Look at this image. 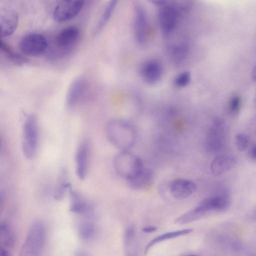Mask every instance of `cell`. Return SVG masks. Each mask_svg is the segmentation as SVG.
I'll return each instance as SVG.
<instances>
[{
    "label": "cell",
    "mask_w": 256,
    "mask_h": 256,
    "mask_svg": "<svg viewBox=\"0 0 256 256\" xmlns=\"http://www.w3.org/2000/svg\"><path fill=\"white\" fill-rule=\"evenodd\" d=\"M230 200L225 196H216L202 200L196 206L182 214L175 220V223L186 224L196 220L207 213L220 211L228 208Z\"/></svg>",
    "instance_id": "2"
},
{
    "label": "cell",
    "mask_w": 256,
    "mask_h": 256,
    "mask_svg": "<svg viewBox=\"0 0 256 256\" xmlns=\"http://www.w3.org/2000/svg\"><path fill=\"white\" fill-rule=\"evenodd\" d=\"M241 106V100L239 96H234L232 97L229 104L230 110L233 113H236L240 110Z\"/></svg>",
    "instance_id": "30"
},
{
    "label": "cell",
    "mask_w": 256,
    "mask_h": 256,
    "mask_svg": "<svg viewBox=\"0 0 256 256\" xmlns=\"http://www.w3.org/2000/svg\"><path fill=\"white\" fill-rule=\"evenodd\" d=\"M235 143L238 150L244 151L249 144V138L245 134H238L235 136Z\"/></svg>",
    "instance_id": "29"
},
{
    "label": "cell",
    "mask_w": 256,
    "mask_h": 256,
    "mask_svg": "<svg viewBox=\"0 0 256 256\" xmlns=\"http://www.w3.org/2000/svg\"><path fill=\"white\" fill-rule=\"evenodd\" d=\"M18 22L17 12L10 8H0V36L6 37L12 34L16 29Z\"/></svg>",
    "instance_id": "12"
},
{
    "label": "cell",
    "mask_w": 256,
    "mask_h": 256,
    "mask_svg": "<svg viewBox=\"0 0 256 256\" xmlns=\"http://www.w3.org/2000/svg\"><path fill=\"white\" fill-rule=\"evenodd\" d=\"M46 227L40 219L34 220L30 225L19 252V256H40L45 244Z\"/></svg>",
    "instance_id": "3"
},
{
    "label": "cell",
    "mask_w": 256,
    "mask_h": 256,
    "mask_svg": "<svg viewBox=\"0 0 256 256\" xmlns=\"http://www.w3.org/2000/svg\"><path fill=\"white\" fill-rule=\"evenodd\" d=\"M38 143V127L36 118L33 114L26 116L22 126V150L28 159L36 155Z\"/></svg>",
    "instance_id": "4"
},
{
    "label": "cell",
    "mask_w": 256,
    "mask_h": 256,
    "mask_svg": "<svg viewBox=\"0 0 256 256\" xmlns=\"http://www.w3.org/2000/svg\"><path fill=\"white\" fill-rule=\"evenodd\" d=\"M236 162L235 158L230 156H218L212 160L210 170L214 175L220 176L230 170Z\"/></svg>",
    "instance_id": "19"
},
{
    "label": "cell",
    "mask_w": 256,
    "mask_h": 256,
    "mask_svg": "<svg viewBox=\"0 0 256 256\" xmlns=\"http://www.w3.org/2000/svg\"><path fill=\"white\" fill-rule=\"evenodd\" d=\"M140 72L142 79L146 84H154L162 78V67L159 61L150 60L144 64Z\"/></svg>",
    "instance_id": "15"
},
{
    "label": "cell",
    "mask_w": 256,
    "mask_h": 256,
    "mask_svg": "<svg viewBox=\"0 0 256 256\" xmlns=\"http://www.w3.org/2000/svg\"><path fill=\"white\" fill-rule=\"evenodd\" d=\"M190 74L188 72H182L178 74L174 80V84L178 88L187 86L190 82Z\"/></svg>",
    "instance_id": "28"
},
{
    "label": "cell",
    "mask_w": 256,
    "mask_h": 256,
    "mask_svg": "<svg viewBox=\"0 0 256 256\" xmlns=\"http://www.w3.org/2000/svg\"><path fill=\"white\" fill-rule=\"evenodd\" d=\"M136 231L134 226H129L124 234V249L125 256H138V243Z\"/></svg>",
    "instance_id": "21"
},
{
    "label": "cell",
    "mask_w": 256,
    "mask_h": 256,
    "mask_svg": "<svg viewBox=\"0 0 256 256\" xmlns=\"http://www.w3.org/2000/svg\"><path fill=\"white\" fill-rule=\"evenodd\" d=\"M114 167L122 178L130 179L144 167L142 160L128 151H122L114 160Z\"/></svg>",
    "instance_id": "5"
},
{
    "label": "cell",
    "mask_w": 256,
    "mask_h": 256,
    "mask_svg": "<svg viewBox=\"0 0 256 256\" xmlns=\"http://www.w3.org/2000/svg\"><path fill=\"white\" fill-rule=\"evenodd\" d=\"M196 190V184L190 180L177 178L173 180L170 186V190L172 196L182 199L192 195Z\"/></svg>",
    "instance_id": "14"
},
{
    "label": "cell",
    "mask_w": 256,
    "mask_h": 256,
    "mask_svg": "<svg viewBox=\"0 0 256 256\" xmlns=\"http://www.w3.org/2000/svg\"><path fill=\"white\" fill-rule=\"evenodd\" d=\"M106 131L110 142L122 151H127L136 140L135 128L130 124L122 120H110L107 124Z\"/></svg>",
    "instance_id": "1"
},
{
    "label": "cell",
    "mask_w": 256,
    "mask_h": 256,
    "mask_svg": "<svg viewBox=\"0 0 256 256\" xmlns=\"http://www.w3.org/2000/svg\"><path fill=\"white\" fill-rule=\"evenodd\" d=\"M249 154L250 158L252 160L256 161V144L252 147L250 150Z\"/></svg>",
    "instance_id": "33"
},
{
    "label": "cell",
    "mask_w": 256,
    "mask_h": 256,
    "mask_svg": "<svg viewBox=\"0 0 256 256\" xmlns=\"http://www.w3.org/2000/svg\"><path fill=\"white\" fill-rule=\"evenodd\" d=\"M185 256H200L196 255V254H188V255H186Z\"/></svg>",
    "instance_id": "36"
},
{
    "label": "cell",
    "mask_w": 256,
    "mask_h": 256,
    "mask_svg": "<svg viewBox=\"0 0 256 256\" xmlns=\"http://www.w3.org/2000/svg\"><path fill=\"white\" fill-rule=\"evenodd\" d=\"M88 147L85 143L78 147L75 156L76 173L80 180H83L86 174L88 164Z\"/></svg>",
    "instance_id": "20"
},
{
    "label": "cell",
    "mask_w": 256,
    "mask_h": 256,
    "mask_svg": "<svg viewBox=\"0 0 256 256\" xmlns=\"http://www.w3.org/2000/svg\"><path fill=\"white\" fill-rule=\"evenodd\" d=\"M81 216L82 219L78 225V234L82 240H90L95 237L97 230L94 209Z\"/></svg>",
    "instance_id": "13"
},
{
    "label": "cell",
    "mask_w": 256,
    "mask_h": 256,
    "mask_svg": "<svg viewBox=\"0 0 256 256\" xmlns=\"http://www.w3.org/2000/svg\"><path fill=\"white\" fill-rule=\"evenodd\" d=\"M0 256H11V255L8 250L4 248L0 247Z\"/></svg>",
    "instance_id": "34"
},
{
    "label": "cell",
    "mask_w": 256,
    "mask_h": 256,
    "mask_svg": "<svg viewBox=\"0 0 256 256\" xmlns=\"http://www.w3.org/2000/svg\"><path fill=\"white\" fill-rule=\"evenodd\" d=\"M191 228H186L170 232L160 234L152 239L146 245L144 250V253L146 254L149 250L154 245L166 240L174 238L178 236L186 235L192 232Z\"/></svg>",
    "instance_id": "24"
},
{
    "label": "cell",
    "mask_w": 256,
    "mask_h": 256,
    "mask_svg": "<svg viewBox=\"0 0 256 256\" xmlns=\"http://www.w3.org/2000/svg\"><path fill=\"white\" fill-rule=\"evenodd\" d=\"M134 32L136 42L140 46L145 45L147 40L148 20L144 8L140 4L134 7Z\"/></svg>",
    "instance_id": "9"
},
{
    "label": "cell",
    "mask_w": 256,
    "mask_h": 256,
    "mask_svg": "<svg viewBox=\"0 0 256 256\" xmlns=\"http://www.w3.org/2000/svg\"><path fill=\"white\" fill-rule=\"evenodd\" d=\"M48 46L46 38L40 34L32 33L26 35L21 40L20 47L26 55L38 56L43 53Z\"/></svg>",
    "instance_id": "8"
},
{
    "label": "cell",
    "mask_w": 256,
    "mask_h": 256,
    "mask_svg": "<svg viewBox=\"0 0 256 256\" xmlns=\"http://www.w3.org/2000/svg\"><path fill=\"white\" fill-rule=\"evenodd\" d=\"M156 230L157 228L154 226H146L142 228V232L145 233H152L156 232Z\"/></svg>",
    "instance_id": "31"
},
{
    "label": "cell",
    "mask_w": 256,
    "mask_h": 256,
    "mask_svg": "<svg viewBox=\"0 0 256 256\" xmlns=\"http://www.w3.org/2000/svg\"><path fill=\"white\" fill-rule=\"evenodd\" d=\"M80 33V30L76 26H72L64 28L56 37L57 46L64 52L70 51L78 42Z\"/></svg>",
    "instance_id": "11"
},
{
    "label": "cell",
    "mask_w": 256,
    "mask_h": 256,
    "mask_svg": "<svg viewBox=\"0 0 256 256\" xmlns=\"http://www.w3.org/2000/svg\"><path fill=\"white\" fill-rule=\"evenodd\" d=\"M15 236L10 226L6 221L0 223V247L6 250L14 247L15 244Z\"/></svg>",
    "instance_id": "22"
},
{
    "label": "cell",
    "mask_w": 256,
    "mask_h": 256,
    "mask_svg": "<svg viewBox=\"0 0 256 256\" xmlns=\"http://www.w3.org/2000/svg\"><path fill=\"white\" fill-rule=\"evenodd\" d=\"M84 1L62 0L54 8L53 11L54 20L58 22L68 21L76 16L81 10Z\"/></svg>",
    "instance_id": "10"
},
{
    "label": "cell",
    "mask_w": 256,
    "mask_h": 256,
    "mask_svg": "<svg viewBox=\"0 0 256 256\" xmlns=\"http://www.w3.org/2000/svg\"><path fill=\"white\" fill-rule=\"evenodd\" d=\"M73 256H90L85 250L82 249L77 250L74 253Z\"/></svg>",
    "instance_id": "32"
},
{
    "label": "cell",
    "mask_w": 256,
    "mask_h": 256,
    "mask_svg": "<svg viewBox=\"0 0 256 256\" xmlns=\"http://www.w3.org/2000/svg\"></svg>",
    "instance_id": "37"
},
{
    "label": "cell",
    "mask_w": 256,
    "mask_h": 256,
    "mask_svg": "<svg viewBox=\"0 0 256 256\" xmlns=\"http://www.w3.org/2000/svg\"><path fill=\"white\" fill-rule=\"evenodd\" d=\"M153 172L144 168L136 175L127 180L128 186L132 190H144L148 188L154 180Z\"/></svg>",
    "instance_id": "17"
},
{
    "label": "cell",
    "mask_w": 256,
    "mask_h": 256,
    "mask_svg": "<svg viewBox=\"0 0 256 256\" xmlns=\"http://www.w3.org/2000/svg\"><path fill=\"white\" fill-rule=\"evenodd\" d=\"M226 137V126L220 119L215 120L210 127L204 142L206 150L210 154L218 152L223 146Z\"/></svg>",
    "instance_id": "6"
},
{
    "label": "cell",
    "mask_w": 256,
    "mask_h": 256,
    "mask_svg": "<svg viewBox=\"0 0 256 256\" xmlns=\"http://www.w3.org/2000/svg\"><path fill=\"white\" fill-rule=\"evenodd\" d=\"M70 196V211L78 215L84 214L94 209L84 197L78 192L70 188L69 190Z\"/></svg>",
    "instance_id": "18"
},
{
    "label": "cell",
    "mask_w": 256,
    "mask_h": 256,
    "mask_svg": "<svg viewBox=\"0 0 256 256\" xmlns=\"http://www.w3.org/2000/svg\"><path fill=\"white\" fill-rule=\"evenodd\" d=\"M170 52L172 60L176 63H179L186 56L188 46L184 43L176 44L170 48Z\"/></svg>",
    "instance_id": "27"
},
{
    "label": "cell",
    "mask_w": 256,
    "mask_h": 256,
    "mask_svg": "<svg viewBox=\"0 0 256 256\" xmlns=\"http://www.w3.org/2000/svg\"><path fill=\"white\" fill-rule=\"evenodd\" d=\"M252 76L254 80L256 82V64L252 70Z\"/></svg>",
    "instance_id": "35"
},
{
    "label": "cell",
    "mask_w": 256,
    "mask_h": 256,
    "mask_svg": "<svg viewBox=\"0 0 256 256\" xmlns=\"http://www.w3.org/2000/svg\"><path fill=\"white\" fill-rule=\"evenodd\" d=\"M70 187L67 171L65 168H62L60 170L58 177L57 184L54 192V199L57 200H62L66 190H69Z\"/></svg>",
    "instance_id": "23"
},
{
    "label": "cell",
    "mask_w": 256,
    "mask_h": 256,
    "mask_svg": "<svg viewBox=\"0 0 256 256\" xmlns=\"http://www.w3.org/2000/svg\"><path fill=\"white\" fill-rule=\"evenodd\" d=\"M1 50L13 63L16 65H22L28 62V59L20 54L14 52L4 42L0 40Z\"/></svg>",
    "instance_id": "26"
},
{
    "label": "cell",
    "mask_w": 256,
    "mask_h": 256,
    "mask_svg": "<svg viewBox=\"0 0 256 256\" xmlns=\"http://www.w3.org/2000/svg\"><path fill=\"white\" fill-rule=\"evenodd\" d=\"M160 6L158 14L160 28L166 36L170 34L176 28L178 20V12L172 5L164 4V1H156Z\"/></svg>",
    "instance_id": "7"
},
{
    "label": "cell",
    "mask_w": 256,
    "mask_h": 256,
    "mask_svg": "<svg viewBox=\"0 0 256 256\" xmlns=\"http://www.w3.org/2000/svg\"><path fill=\"white\" fill-rule=\"evenodd\" d=\"M117 1H110L106 7L102 16L94 28V34L96 35L99 34L105 26L112 14L116 6Z\"/></svg>",
    "instance_id": "25"
},
{
    "label": "cell",
    "mask_w": 256,
    "mask_h": 256,
    "mask_svg": "<svg viewBox=\"0 0 256 256\" xmlns=\"http://www.w3.org/2000/svg\"><path fill=\"white\" fill-rule=\"evenodd\" d=\"M86 82L82 77L74 80L68 88L66 96V106L70 110L75 106L82 97L85 88Z\"/></svg>",
    "instance_id": "16"
}]
</instances>
